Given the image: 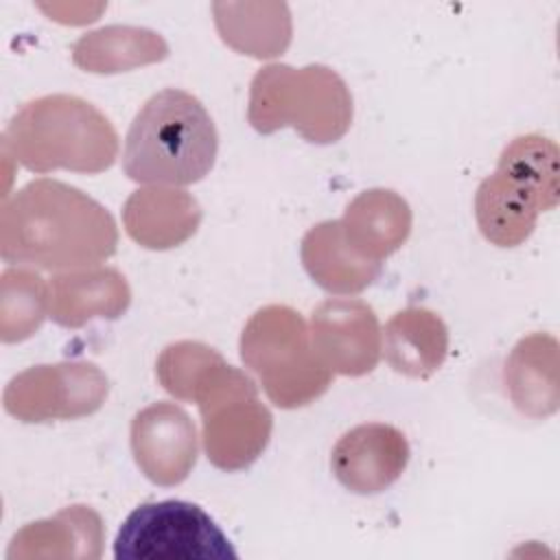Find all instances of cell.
I'll return each instance as SVG.
<instances>
[{
	"label": "cell",
	"instance_id": "cell-6",
	"mask_svg": "<svg viewBox=\"0 0 560 560\" xmlns=\"http://www.w3.org/2000/svg\"><path fill=\"white\" fill-rule=\"evenodd\" d=\"M238 350L245 368L258 376L267 398L280 409L313 402L335 376L315 354L302 315L284 304L258 308L241 332Z\"/></svg>",
	"mask_w": 560,
	"mask_h": 560
},
{
	"label": "cell",
	"instance_id": "cell-12",
	"mask_svg": "<svg viewBox=\"0 0 560 560\" xmlns=\"http://www.w3.org/2000/svg\"><path fill=\"white\" fill-rule=\"evenodd\" d=\"M405 433L385 422H368L346 431L330 453L335 479L354 494H378L400 479L409 464Z\"/></svg>",
	"mask_w": 560,
	"mask_h": 560
},
{
	"label": "cell",
	"instance_id": "cell-3",
	"mask_svg": "<svg viewBox=\"0 0 560 560\" xmlns=\"http://www.w3.org/2000/svg\"><path fill=\"white\" fill-rule=\"evenodd\" d=\"M2 153L33 173H103L118 155V133L92 103L48 94L26 103L2 133Z\"/></svg>",
	"mask_w": 560,
	"mask_h": 560
},
{
	"label": "cell",
	"instance_id": "cell-4",
	"mask_svg": "<svg viewBox=\"0 0 560 560\" xmlns=\"http://www.w3.org/2000/svg\"><path fill=\"white\" fill-rule=\"evenodd\" d=\"M560 199V151L553 140L527 133L501 153L497 171L475 195V219L497 247H516L529 238L536 219Z\"/></svg>",
	"mask_w": 560,
	"mask_h": 560
},
{
	"label": "cell",
	"instance_id": "cell-16",
	"mask_svg": "<svg viewBox=\"0 0 560 560\" xmlns=\"http://www.w3.org/2000/svg\"><path fill=\"white\" fill-rule=\"evenodd\" d=\"M339 223L348 245L357 254L381 262L409 238L411 208L398 192L372 188L348 203Z\"/></svg>",
	"mask_w": 560,
	"mask_h": 560
},
{
	"label": "cell",
	"instance_id": "cell-11",
	"mask_svg": "<svg viewBox=\"0 0 560 560\" xmlns=\"http://www.w3.org/2000/svg\"><path fill=\"white\" fill-rule=\"evenodd\" d=\"M131 453L155 486L182 483L197 464V429L175 402H153L131 420Z\"/></svg>",
	"mask_w": 560,
	"mask_h": 560
},
{
	"label": "cell",
	"instance_id": "cell-1",
	"mask_svg": "<svg viewBox=\"0 0 560 560\" xmlns=\"http://www.w3.org/2000/svg\"><path fill=\"white\" fill-rule=\"evenodd\" d=\"M114 217L77 186L33 179L0 210V256L9 265L46 271L96 267L116 254Z\"/></svg>",
	"mask_w": 560,
	"mask_h": 560
},
{
	"label": "cell",
	"instance_id": "cell-9",
	"mask_svg": "<svg viewBox=\"0 0 560 560\" xmlns=\"http://www.w3.org/2000/svg\"><path fill=\"white\" fill-rule=\"evenodd\" d=\"M109 394L105 372L90 361L35 365L13 376L2 402L20 422L77 420L98 411Z\"/></svg>",
	"mask_w": 560,
	"mask_h": 560
},
{
	"label": "cell",
	"instance_id": "cell-8",
	"mask_svg": "<svg viewBox=\"0 0 560 560\" xmlns=\"http://www.w3.org/2000/svg\"><path fill=\"white\" fill-rule=\"evenodd\" d=\"M116 560H234L236 549L197 503L166 499L138 505L114 540Z\"/></svg>",
	"mask_w": 560,
	"mask_h": 560
},
{
	"label": "cell",
	"instance_id": "cell-13",
	"mask_svg": "<svg viewBox=\"0 0 560 560\" xmlns=\"http://www.w3.org/2000/svg\"><path fill=\"white\" fill-rule=\"evenodd\" d=\"M129 302V284L112 267L61 271L48 282V317L63 328H81L94 317L118 319Z\"/></svg>",
	"mask_w": 560,
	"mask_h": 560
},
{
	"label": "cell",
	"instance_id": "cell-19",
	"mask_svg": "<svg viewBox=\"0 0 560 560\" xmlns=\"http://www.w3.org/2000/svg\"><path fill=\"white\" fill-rule=\"evenodd\" d=\"M385 361L405 376H433L448 350V330L442 317L422 306L398 311L383 330Z\"/></svg>",
	"mask_w": 560,
	"mask_h": 560
},
{
	"label": "cell",
	"instance_id": "cell-10",
	"mask_svg": "<svg viewBox=\"0 0 560 560\" xmlns=\"http://www.w3.org/2000/svg\"><path fill=\"white\" fill-rule=\"evenodd\" d=\"M311 343L319 361L343 376L370 374L383 348L376 313L363 300H326L313 308Z\"/></svg>",
	"mask_w": 560,
	"mask_h": 560
},
{
	"label": "cell",
	"instance_id": "cell-17",
	"mask_svg": "<svg viewBox=\"0 0 560 560\" xmlns=\"http://www.w3.org/2000/svg\"><path fill=\"white\" fill-rule=\"evenodd\" d=\"M503 381L512 405L521 413L529 418L556 413L560 402L558 341L545 332L523 337L505 361Z\"/></svg>",
	"mask_w": 560,
	"mask_h": 560
},
{
	"label": "cell",
	"instance_id": "cell-22",
	"mask_svg": "<svg viewBox=\"0 0 560 560\" xmlns=\"http://www.w3.org/2000/svg\"><path fill=\"white\" fill-rule=\"evenodd\" d=\"M221 354L201 341H175L162 350L155 363L160 385L177 400L190 402L203 372Z\"/></svg>",
	"mask_w": 560,
	"mask_h": 560
},
{
	"label": "cell",
	"instance_id": "cell-7",
	"mask_svg": "<svg viewBox=\"0 0 560 560\" xmlns=\"http://www.w3.org/2000/svg\"><path fill=\"white\" fill-rule=\"evenodd\" d=\"M192 402L201 413L203 448L212 466L234 472L252 466L262 455L273 418L245 372L219 357L199 381Z\"/></svg>",
	"mask_w": 560,
	"mask_h": 560
},
{
	"label": "cell",
	"instance_id": "cell-18",
	"mask_svg": "<svg viewBox=\"0 0 560 560\" xmlns=\"http://www.w3.org/2000/svg\"><path fill=\"white\" fill-rule=\"evenodd\" d=\"M302 265L317 287L335 295H354L368 289L381 273V262L357 254L339 221H322L302 238Z\"/></svg>",
	"mask_w": 560,
	"mask_h": 560
},
{
	"label": "cell",
	"instance_id": "cell-15",
	"mask_svg": "<svg viewBox=\"0 0 560 560\" xmlns=\"http://www.w3.org/2000/svg\"><path fill=\"white\" fill-rule=\"evenodd\" d=\"M127 234L147 249H171L188 241L199 223L197 199L179 188H142L131 192L122 208Z\"/></svg>",
	"mask_w": 560,
	"mask_h": 560
},
{
	"label": "cell",
	"instance_id": "cell-2",
	"mask_svg": "<svg viewBox=\"0 0 560 560\" xmlns=\"http://www.w3.org/2000/svg\"><path fill=\"white\" fill-rule=\"evenodd\" d=\"M217 151L219 133L203 103L190 92L166 88L131 120L122 171L138 184L188 186L212 171Z\"/></svg>",
	"mask_w": 560,
	"mask_h": 560
},
{
	"label": "cell",
	"instance_id": "cell-14",
	"mask_svg": "<svg viewBox=\"0 0 560 560\" xmlns=\"http://www.w3.org/2000/svg\"><path fill=\"white\" fill-rule=\"evenodd\" d=\"M105 527L88 505H70L55 516L22 527L7 549V560H98L103 553Z\"/></svg>",
	"mask_w": 560,
	"mask_h": 560
},
{
	"label": "cell",
	"instance_id": "cell-5",
	"mask_svg": "<svg viewBox=\"0 0 560 560\" xmlns=\"http://www.w3.org/2000/svg\"><path fill=\"white\" fill-rule=\"evenodd\" d=\"M247 118L260 133L293 127L308 142L330 144L352 125V94L326 66L295 70L287 63H271L252 79Z\"/></svg>",
	"mask_w": 560,
	"mask_h": 560
},
{
	"label": "cell",
	"instance_id": "cell-21",
	"mask_svg": "<svg viewBox=\"0 0 560 560\" xmlns=\"http://www.w3.org/2000/svg\"><path fill=\"white\" fill-rule=\"evenodd\" d=\"M48 315V284L31 269H7L0 278V339L24 341Z\"/></svg>",
	"mask_w": 560,
	"mask_h": 560
},
{
	"label": "cell",
	"instance_id": "cell-20",
	"mask_svg": "<svg viewBox=\"0 0 560 560\" xmlns=\"http://www.w3.org/2000/svg\"><path fill=\"white\" fill-rule=\"evenodd\" d=\"M166 55L168 46L158 33L136 26H105L85 33L72 48V61L94 74L127 72L162 61Z\"/></svg>",
	"mask_w": 560,
	"mask_h": 560
}]
</instances>
